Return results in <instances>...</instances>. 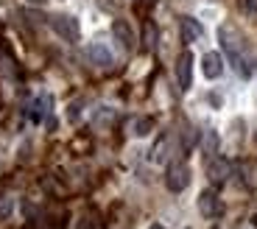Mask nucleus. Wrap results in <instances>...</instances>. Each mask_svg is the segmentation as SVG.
Segmentation results:
<instances>
[{
	"instance_id": "obj_1",
	"label": "nucleus",
	"mask_w": 257,
	"mask_h": 229,
	"mask_svg": "<svg viewBox=\"0 0 257 229\" xmlns=\"http://www.w3.org/2000/svg\"><path fill=\"white\" fill-rule=\"evenodd\" d=\"M218 39H221V48H224L226 59H229L232 67H235V73H238L240 78H249L251 76V62L243 53V45H240L238 34L232 31L229 26H221L218 28Z\"/></svg>"
},
{
	"instance_id": "obj_2",
	"label": "nucleus",
	"mask_w": 257,
	"mask_h": 229,
	"mask_svg": "<svg viewBox=\"0 0 257 229\" xmlns=\"http://www.w3.org/2000/svg\"><path fill=\"white\" fill-rule=\"evenodd\" d=\"M187 185H190V168H187V162H171L165 171V187L171 193H182Z\"/></svg>"
},
{
	"instance_id": "obj_3",
	"label": "nucleus",
	"mask_w": 257,
	"mask_h": 229,
	"mask_svg": "<svg viewBox=\"0 0 257 229\" xmlns=\"http://www.w3.org/2000/svg\"><path fill=\"white\" fill-rule=\"evenodd\" d=\"M51 28L64 42H78V37H81V26H78V20L70 17V14H56L51 20Z\"/></svg>"
},
{
	"instance_id": "obj_4",
	"label": "nucleus",
	"mask_w": 257,
	"mask_h": 229,
	"mask_svg": "<svg viewBox=\"0 0 257 229\" xmlns=\"http://www.w3.org/2000/svg\"><path fill=\"white\" fill-rule=\"evenodd\" d=\"M199 212L204 218H218L221 212H224V204H221L218 193H215V190H201V196H199Z\"/></svg>"
},
{
	"instance_id": "obj_5",
	"label": "nucleus",
	"mask_w": 257,
	"mask_h": 229,
	"mask_svg": "<svg viewBox=\"0 0 257 229\" xmlns=\"http://www.w3.org/2000/svg\"><path fill=\"white\" fill-rule=\"evenodd\" d=\"M176 84H179L182 92H187L193 84V53L185 51L179 56V62H176Z\"/></svg>"
},
{
	"instance_id": "obj_6",
	"label": "nucleus",
	"mask_w": 257,
	"mask_h": 229,
	"mask_svg": "<svg viewBox=\"0 0 257 229\" xmlns=\"http://www.w3.org/2000/svg\"><path fill=\"white\" fill-rule=\"evenodd\" d=\"M229 173H232V165L226 162L224 157H212L210 159V165H207V176H210L212 185H224Z\"/></svg>"
},
{
	"instance_id": "obj_7",
	"label": "nucleus",
	"mask_w": 257,
	"mask_h": 229,
	"mask_svg": "<svg viewBox=\"0 0 257 229\" xmlns=\"http://www.w3.org/2000/svg\"><path fill=\"white\" fill-rule=\"evenodd\" d=\"M51 109H53V98L51 95H37L34 103H31V109H28V118H31L34 123H42L48 114H51Z\"/></svg>"
},
{
	"instance_id": "obj_8",
	"label": "nucleus",
	"mask_w": 257,
	"mask_h": 229,
	"mask_svg": "<svg viewBox=\"0 0 257 229\" xmlns=\"http://www.w3.org/2000/svg\"><path fill=\"white\" fill-rule=\"evenodd\" d=\"M112 34H115V39L123 45V48H126V51H135L137 39H135V31L128 28L126 20H115V23H112Z\"/></svg>"
},
{
	"instance_id": "obj_9",
	"label": "nucleus",
	"mask_w": 257,
	"mask_h": 229,
	"mask_svg": "<svg viewBox=\"0 0 257 229\" xmlns=\"http://www.w3.org/2000/svg\"><path fill=\"white\" fill-rule=\"evenodd\" d=\"M87 56H90V62L98 64V67H112V64H115L109 48H106V45H101V42H92L90 48H87Z\"/></svg>"
},
{
	"instance_id": "obj_10",
	"label": "nucleus",
	"mask_w": 257,
	"mask_h": 229,
	"mask_svg": "<svg viewBox=\"0 0 257 229\" xmlns=\"http://www.w3.org/2000/svg\"><path fill=\"white\" fill-rule=\"evenodd\" d=\"M201 73H204L207 78H218L221 73H224V59H221V53H207V56L201 59Z\"/></svg>"
},
{
	"instance_id": "obj_11",
	"label": "nucleus",
	"mask_w": 257,
	"mask_h": 229,
	"mask_svg": "<svg viewBox=\"0 0 257 229\" xmlns=\"http://www.w3.org/2000/svg\"><path fill=\"white\" fill-rule=\"evenodd\" d=\"M179 28H182V39H185V42H196V39H201V34H204L199 26V20H193V17H182Z\"/></svg>"
},
{
	"instance_id": "obj_12",
	"label": "nucleus",
	"mask_w": 257,
	"mask_h": 229,
	"mask_svg": "<svg viewBox=\"0 0 257 229\" xmlns=\"http://www.w3.org/2000/svg\"><path fill=\"white\" fill-rule=\"evenodd\" d=\"M204 151H207V157H212V154L218 151V134H215V132H207L204 134Z\"/></svg>"
},
{
	"instance_id": "obj_13",
	"label": "nucleus",
	"mask_w": 257,
	"mask_h": 229,
	"mask_svg": "<svg viewBox=\"0 0 257 229\" xmlns=\"http://www.w3.org/2000/svg\"><path fill=\"white\" fill-rule=\"evenodd\" d=\"M148 129H151V121H148V118H146V121H137V123H135V134H137V137L148 134Z\"/></svg>"
},
{
	"instance_id": "obj_14",
	"label": "nucleus",
	"mask_w": 257,
	"mask_h": 229,
	"mask_svg": "<svg viewBox=\"0 0 257 229\" xmlns=\"http://www.w3.org/2000/svg\"><path fill=\"white\" fill-rule=\"evenodd\" d=\"M146 48H154V28H146Z\"/></svg>"
},
{
	"instance_id": "obj_15",
	"label": "nucleus",
	"mask_w": 257,
	"mask_h": 229,
	"mask_svg": "<svg viewBox=\"0 0 257 229\" xmlns=\"http://www.w3.org/2000/svg\"><path fill=\"white\" fill-rule=\"evenodd\" d=\"M243 9L249 14H257V0H243Z\"/></svg>"
},
{
	"instance_id": "obj_16",
	"label": "nucleus",
	"mask_w": 257,
	"mask_h": 229,
	"mask_svg": "<svg viewBox=\"0 0 257 229\" xmlns=\"http://www.w3.org/2000/svg\"><path fill=\"white\" fill-rule=\"evenodd\" d=\"M148 229H168V226H162V223H151Z\"/></svg>"
},
{
	"instance_id": "obj_17",
	"label": "nucleus",
	"mask_w": 257,
	"mask_h": 229,
	"mask_svg": "<svg viewBox=\"0 0 257 229\" xmlns=\"http://www.w3.org/2000/svg\"><path fill=\"white\" fill-rule=\"evenodd\" d=\"M28 3H37V6H39V3H45V0H28Z\"/></svg>"
}]
</instances>
